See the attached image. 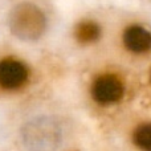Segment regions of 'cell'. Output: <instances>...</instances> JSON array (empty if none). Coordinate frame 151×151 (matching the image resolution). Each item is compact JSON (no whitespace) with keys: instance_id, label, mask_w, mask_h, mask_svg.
Returning <instances> with one entry per match:
<instances>
[{"instance_id":"cell-2","label":"cell","mask_w":151,"mask_h":151,"mask_svg":"<svg viewBox=\"0 0 151 151\" xmlns=\"http://www.w3.org/2000/svg\"><path fill=\"white\" fill-rule=\"evenodd\" d=\"M24 139L32 151H49L57 145L58 133L52 123L44 119L29 123L24 131Z\"/></svg>"},{"instance_id":"cell-7","label":"cell","mask_w":151,"mask_h":151,"mask_svg":"<svg viewBox=\"0 0 151 151\" xmlns=\"http://www.w3.org/2000/svg\"><path fill=\"white\" fill-rule=\"evenodd\" d=\"M134 143L142 151H151V123H143L134 131Z\"/></svg>"},{"instance_id":"cell-6","label":"cell","mask_w":151,"mask_h":151,"mask_svg":"<svg viewBox=\"0 0 151 151\" xmlns=\"http://www.w3.org/2000/svg\"><path fill=\"white\" fill-rule=\"evenodd\" d=\"M76 39L82 44L96 41L99 37V27L94 21H82L76 27Z\"/></svg>"},{"instance_id":"cell-3","label":"cell","mask_w":151,"mask_h":151,"mask_svg":"<svg viewBox=\"0 0 151 151\" xmlns=\"http://www.w3.org/2000/svg\"><path fill=\"white\" fill-rule=\"evenodd\" d=\"M91 94L93 98L99 104H113L122 97L123 83L114 74H102L93 82Z\"/></svg>"},{"instance_id":"cell-1","label":"cell","mask_w":151,"mask_h":151,"mask_svg":"<svg viewBox=\"0 0 151 151\" xmlns=\"http://www.w3.org/2000/svg\"><path fill=\"white\" fill-rule=\"evenodd\" d=\"M9 28L21 40H36L45 28V16L36 5L23 3L16 5L9 15Z\"/></svg>"},{"instance_id":"cell-4","label":"cell","mask_w":151,"mask_h":151,"mask_svg":"<svg viewBox=\"0 0 151 151\" xmlns=\"http://www.w3.org/2000/svg\"><path fill=\"white\" fill-rule=\"evenodd\" d=\"M28 70L25 65L15 58H4L0 61V86L13 90L25 83Z\"/></svg>"},{"instance_id":"cell-5","label":"cell","mask_w":151,"mask_h":151,"mask_svg":"<svg viewBox=\"0 0 151 151\" xmlns=\"http://www.w3.org/2000/svg\"><path fill=\"white\" fill-rule=\"evenodd\" d=\"M123 42L130 52L145 53L151 49V33L139 25H131L123 33Z\"/></svg>"}]
</instances>
